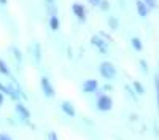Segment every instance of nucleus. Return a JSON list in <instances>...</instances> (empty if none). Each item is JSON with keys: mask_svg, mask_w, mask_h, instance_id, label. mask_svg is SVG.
I'll return each instance as SVG.
<instances>
[{"mask_svg": "<svg viewBox=\"0 0 159 140\" xmlns=\"http://www.w3.org/2000/svg\"><path fill=\"white\" fill-rule=\"evenodd\" d=\"M61 108H62V111L67 115V116H70V118H73L75 115H76V111H75V107L70 104V102H67V100H64L62 104H61Z\"/></svg>", "mask_w": 159, "mask_h": 140, "instance_id": "9d476101", "label": "nucleus"}, {"mask_svg": "<svg viewBox=\"0 0 159 140\" xmlns=\"http://www.w3.org/2000/svg\"><path fill=\"white\" fill-rule=\"evenodd\" d=\"M126 91H127V94L130 96V99H134V100H137V93H135V89L134 88H130V86H126Z\"/></svg>", "mask_w": 159, "mask_h": 140, "instance_id": "a211bd4d", "label": "nucleus"}, {"mask_svg": "<svg viewBox=\"0 0 159 140\" xmlns=\"http://www.w3.org/2000/svg\"><path fill=\"white\" fill-rule=\"evenodd\" d=\"M111 107H113V100H111L110 96H107V94L99 96V99H97V108L100 111H110Z\"/></svg>", "mask_w": 159, "mask_h": 140, "instance_id": "7ed1b4c3", "label": "nucleus"}, {"mask_svg": "<svg viewBox=\"0 0 159 140\" xmlns=\"http://www.w3.org/2000/svg\"><path fill=\"white\" fill-rule=\"evenodd\" d=\"M40 86H42V91L46 97H54V88H52L51 81L46 78V76H42L40 80Z\"/></svg>", "mask_w": 159, "mask_h": 140, "instance_id": "39448f33", "label": "nucleus"}, {"mask_svg": "<svg viewBox=\"0 0 159 140\" xmlns=\"http://www.w3.org/2000/svg\"><path fill=\"white\" fill-rule=\"evenodd\" d=\"M135 8H137V13L140 18H147L148 13H150V8L147 7V3L143 0H135Z\"/></svg>", "mask_w": 159, "mask_h": 140, "instance_id": "6e6552de", "label": "nucleus"}, {"mask_svg": "<svg viewBox=\"0 0 159 140\" xmlns=\"http://www.w3.org/2000/svg\"><path fill=\"white\" fill-rule=\"evenodd\" d=\"M103 91H111V86L110 84H105L103 86Z\"/></svg>", "mask_w": 159, "mask_h": 140, "instance_id": "b1692460", "label": "nucleus"}, {"mask_svg": "<svg viewBox=\"0 0 159 140\" xmlns=\"http://www.w3.org/2000/svg\"><path fill=\"white\" fill-rule=\"evenodd\" d=\"M88 2H89V5H92V7H99L102 0H88Z\"/></svg>", "mask_w": 159, "mask_h": 140, "instance_id": "412c9836", "label": "nucleus"}, {"mask_svg": "<svg viewBox=\"0 0 159 140\" xmlns=\"http://www.w3.org/2000/svg\"><path fill=\"white\" fill-rule=\"evenodd\" d=\"M140 69H142L143 73H148V64H147V61H145V59L140 61Z\"/></svg>", "mask_w": 159, "mask_h": 140, "instance_id": "aec40b11", "label": "nucleus"}, {"mask_svg": "<svg viewBox=\"0 0 159 140\" xmlns=\"http://www.w3.org/2000/svg\"><path fill=\"white\" fill-rule=\"evenodd\" d=\"M3 104V93H0V105Z\"/></svg>", "mask_w": 159, "mask_h": 140, "instance_id": "393cba45", "label": "nucleus"}, {"mask_svg": "<svg viewBox=\"0 0 159 140\" xmlns=\"http://www.w3.org/2000/svg\"><path fill=\"white\" fill-rule=\"evenodd\" d=\"M99 8H100L102 11H108V10H110V2H108V0H102L100 5H99Z\"/></svg>", "mask_w": 159, "mask_h": 140, "instance_id": "6ab92c4d", "label": "nucleus"}, {"mask_svg": "<svg viewBox=\"0 0 159 140\" xmlns=\"http://www.w3.org/2000/svg\"><path fill=\"white\" fill-rule=\"evenodd\" d=\"M32 56H34L35 64L42 62V45H40L38 42H35V43L32 45Z\"/></svg>", "mask_w": 159, "mask_h": 140, "instance_id": "1a4fd4ad", "label": "nucleus"}, {"mask_svg": "<svg viewBox=\"0 0 159 140\" xmlns=\"http://www.w3.org/2000/svg\"><path fill=\"white\" fill-rule=\"evenodd\" d=\"M49 27L51 30H57L61 27V21L57 16H49Z\"/></svg>", "mask_w": 159, "mask_h": 140, "instance_id": "ddd939ff", "label": "nucleus"}, {"mask_svg": "<svg viewBox=\"0 0 159 140\" xmlns=\"http://www.w3.org/2000/svg\"><path fill=\"white\" fill-rule=\"evenodd\" d=\"M154 89H156V104H157V110H159V75L154 76Z\"/></svg>", "mask_w": 159, "mask_h": 140, "instance_id": "dca6fc26", "label": "nucleus"}, {"mask_svg": "<svg viewBox=\"0 0 159 140\" xmlns=\"http://www.w3.org/2000/svg\"><path fill=\"white\" fill-rule=\"evenodd\" d=\"M16 115L19 116V120L21 121H29V118H30V111L25 108V105L24 104H21V102H16Z\"/></svg>", "mask_w": 159, "mask_h": 140, "instance_id": "423d86ee", "label": "nucleus"}, {"mask_svg": "<svg viewBox=\"0 0 159 140\" xmlns=\"http://www.w3.org/2000/svg\"><path fill=\"white\" fill-rule=\"evenodd\" d=\"M49 140H59V138H57V135H56L54 132H51V134H49Z\"/></svg>", "mask_w": 159, "mask_h": 140, "instance_id": "5701e85b", "label": "nucleus"}, {"mask_svg": "<svg viewBox=\"0 0 159 140\" xmlns=\"http://www.w3.org/2000/svg\"><path fill=\"white\" fill-rule=\"evenodd\" d=\"M107 22H108V27H110L111 30H116V29L119 27V19H118L116 16H113V15H110V16L107 18Z\"/></svg>", "mask_w": 159, "mask_h": 140, "instance_id": "9b49d317", "label": "nucleus"}, {"mask_svg": "<svg viewBox=\"0 0 159 140\" xmlns=\"http://www.w3.org/2000/svg\"><path fill=\"white\" fill-rule=\"evenodd\" d=\"M7 2H8V0H0V5H5Z\"/></svg>", "mask_w": 159, "mask_h": 140, "instance_id": "a878e982", "label": "nucleus"}, {"mask_svg": "<svg viewBox=\"0 0 159 140\" xmlns=\"http://www.w3.org/2000/svg\"><path fill=\"white\" fill-rule=\"evenodd\" d=\"M97 89H99V83H97V80H86L84 83H83V93H86V94H94V93H97Z\"/></svg>", "mask_w": 159, "mask_h": 140, "instance_id": "0eeeda50", "label": "nucleus"}, {"mask_svg": "<svg viewBox=\"0 0 159 140\" xmlns=\"http://www.w3.org/2000/svg\"><path fill=\"white\" fill-rule=\"evenodd\" d=\"M11 53H13V56H15V59L18 61V64H21V62H22V54H21V51H19L18 48L13 46V48H11Z\"/></svg>", "mask_w": 159, "mask_h": 140, "instance_id": "f3484780", "label": "nucleus"}, {"mask_svg": "<svg viewBox=\"0 0 159 140\" xmlns=\"http://www.w3.org/2000/svg\"><path fill=\"white\" fill-rule=\"evenodd\" d=\"M91 43L99 49L100 54H107V53H108V40H107V38H103L100 34H99V35H92Z\"/></svg>", "mask_w": 159, "mask_h": 140, "instance_id": "f257e3e1", "label": "nucleus"}, {"mask_svg": "<svg viewBox=\"0 0 159 140\" xmlns=\"http://www.w3.org/2000/svg\"><path fill=\"white\" fill-rule=\"evenodd\" d=\"M0 73H2V75H5V76H11V73H10V69H8L7 62H5L3 59H0Z\"/></svg>", "mask_w": 159, "mask_h": 140, "instance_id": "4468645a", "label": "nucleus"}, {"mask_svg": "<svg viewBox=\"0 0 159 140\" xmlns=\"http://www.w3.org/2000/svg\"><path fill=\"white\" fill-rule=\"evenodd\" d=\"M99 72H100V75L103 76L105 80H113L115 76H116V69H115V65H113L111 62H107V61L100 64Z\"/></svg>", "mask_w": 159, "mask_h": 140, "instance_id": "f03ea898", "label": "nucleus"}, {"mask_svg": "<svg viewBox=\"0 0 159 140\" xmlns=\"http://www.w3.org/2000/svg\"><path fill=\"white\" fill-rule=\"evenodd\" d=\"M72 11H73V15H75V18L80 21V22H84L86 21V18H88V13H86V8H84V5H81V3H73L72 5Z\"/></svg>", "mask_w": 159, "mask_h": 140, "instance_id": "20e7f679", "label": "nucleus"}, {"mask_svg": "<svg viewBox=\"0 0 159 140\" xmlns=\"http://www.w3.org/2000/svg\"><path fill=\"white\" fill-rule=\"evenodd\" d=\"M130 45H132V48H134L135 51H142L143 49V43H142V40L139 37H132L130 38Z\"/></svg>", "mask_w": 159, "mask_h": 140, "instance_id": "f8f14e48", "label": "nucleus"}, {"mask_svg": "<svg viewBox=\"0 0 159 140\" xmlns=\"http://www.w3.org/2000/svg\"><path fill=\"white\" fill-rule=\"evenodd\" d=\"M0 140H11V137L7 134H0Z\"/></svg>", "mask_w": 159, "mask_h": 140, "instance_id": "4be33fe9", "label": "nucleus"}, {"mask_svg": "<svg viewBox=\"0 0 159 140\" xmlns=\"http://www.w3.org/2000/svg\"><path fill=\"white\" fill-rule=\"evenodd\" d=\"M132 88L135 89V93H137L139 96L145 94V88H143V84H142L140 81H134V83H132Z\"/></svg>", "mask_w": 159, "mask_h": 140, "instance_id": "2eb2a0df", "label": "nucleus"}]
</instances>
